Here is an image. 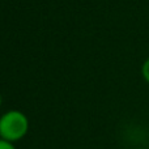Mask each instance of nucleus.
Instances as JSON below:
<instances>
[{
	"label": "nucleus",
	"instance_id": "f257e3e1",
	"mask_svg": "<svg viewBox=\"0 0 149 149\" xmlns=\"http://www.w3.org/2000/svg\"><path fill=\"white\" fill-rule=\"evenodd\" d=\"M29 119L22 111L9 110L0 116V139L15 144L26 136Z\"/></svg>",
	"mask_w": 149,
	"mask_h": 149
},
{
	"label": "nucleus",
	"instance_id": "f03ea898",
	"mask_svg": "<svg viewBox=\"0 0 149 149\" xmlns=\"http://www.w3.org/2000/svg\"><path fill=\"white\" fill-rule=\"evenodd\" d=\"M141 76H143V79L149 84V58L143 63V65H141Z\"/></svg>",
	"mask_w": 149,
	"mask_h": 149
},
{
	"label": "nucleus",
	"instance_id": "7ed1b4c3",
	"mask_svg": "<svg viewBox=\"0 0 149 149\" xmlns=\"http://www.w3.org/2000/svg\"><path fill=\"white\" fill-rule=\"evenodd\" d=\"M0 149H16V147L13 143H9V141H7V140L0 139Z\"/></svg>",
	"mask_w": 149,
	"mask_h": 149
},
{
	"label": "nucleus",
	"instance_id": "20e7f679",
	"mask_svg": "<svg viewBox=\"0 0 149 149\" xmlns=\"http://www.w3.org/2000/svg\"><path fill=\"white\" fill-rule=\"evenodd\" d=\"M135 149H149V148H145V147H140V148H135Z\"/></svg>",
	"mask_w": 149,
	"mask_h": 149
},
{
	"label": "nucleus",
	"instance_id": "39448f33",
	"mask_svg": "<svg viewBox=\"0 0 149 149\" xmlns=\"http://www.w3.org/2000/svg\"><path fill=\"white\" fill-rule=\"evenodd\" d=\"M0 106H1V95H0Z\"/></svg>",
	"mask_w": 149,
	"mask_h": 149
}]
</instances>
